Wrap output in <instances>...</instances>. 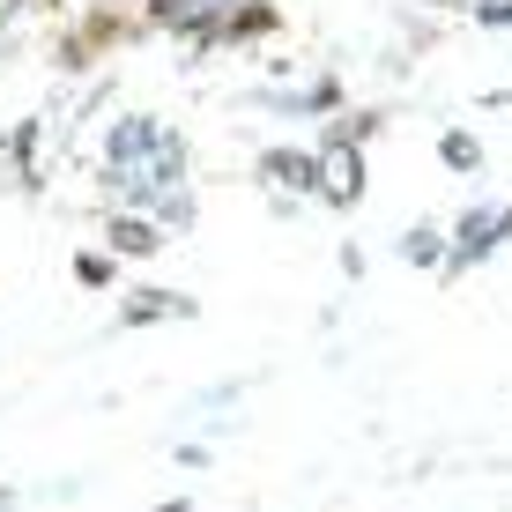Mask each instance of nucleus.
<instances>
[{"label": "nucleus", "mask_w": 512, "mask_h": 512, "mask_svg": "<svg viewBox=\"0 0 512 512\" xmlns=\"http://www.w3.org/2000/svg\"><path fill=\"white\" fill-rule=\"evenodd\" d=\"M505 231H512V208H475L461 231H453V268H475L490 245H505Z\"/></svg>", "instance_id": "nucleus-1"}, {"label": "nucleus", "mask_w": 512, "mask_h": 512, "mask_svg": "<svg viewBox=\"0 0 512 512\" xmlns=\"http://www.w3.org/2000/svg\"><path fill=\"white\" fill-rule=\"evenodd\" d=\"M327 193H334V201H357V193H364V179H357V149H334L327 156V179H320Z\"/></svg>", "instance_id": "nucleus-2"}, {"label": "nucleus", "mask_w": 512, "mask_h": 512, "mask_svg": "<svg viewBox=\"0 0 512 512\" xmlns=\"http://www.w3.org/2000/svg\"><path fill=\"white\" fill-rule=\"evenodd\" d=\"M438 156H446L453 171H475V164H483V149H475L468 134H446V141H438Z\"/></svg>", "instance_id": "nucleus-3"}, {"label": "nucleus", "mask_w": 512, "mask_h": 512, "mask_svg": "<svg viewBox=\"0 0 512 512\" xmlns=\"http://www.w3.org/2000/svg\"><path fill=\"white\" fill-rule=\"evenodd\" d=\"M268 171H275L282 186H312V164H305V156H268Z\"/></svg>", "instance_id": "nucleus-4"}, {"label": "nucleus", "mask_w": 512, "mask_h": 512, "mask_svg": "<svg viewBox=\"0 0 512 512\" xmlns=\"http://www.w3.org/2000/svg\"><path fill=\"white\" fill-rule=\"evenodd\" d=\"M119 245H127V253H149L156 231H149V223H119Z\"/></svg>", "instance_id": "nucleus-5"}]
</instances>
